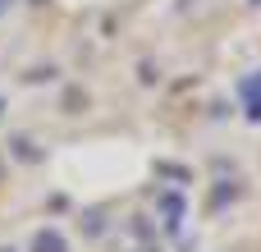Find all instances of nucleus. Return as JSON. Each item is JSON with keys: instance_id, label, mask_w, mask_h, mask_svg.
I'll list each match as a JSON object with an SVG mask.
<instances>
[{"instance_id": "nucleus-2", "label": "nucleus", "mask_w": 261, "mask_h": 252, "mask_svg": "<svg viewBox=\"0 0 261 252\" xmlns=\"http://www.w3.org/2000/svg\"><path fill=\"white\" fill-rule=\"evenodd\" d=\"M32 252H69V243H64L55 230H41V234L32 239Z\"/></svg>"}, {"instance_id": "nucleus-1", "label": "nucleus", "mask_w": 261, "mask_h": 252, "mask_svg": "<svg viewBox=\"0 0 261 252\" xmlns=\"http://www.w3.org/2000/svg\"><path fill=\"white\" fill-rule=\"evenodd\" d=\"M239 96L248 101V119H261V73H252V78L239 83Z\"/></svg>"}]
</instances>
